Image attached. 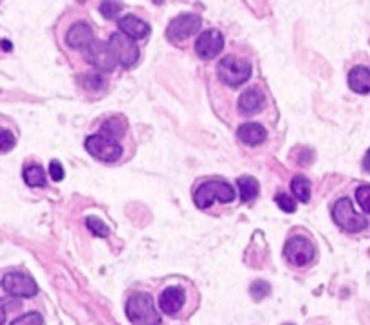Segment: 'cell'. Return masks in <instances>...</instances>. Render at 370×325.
Wrapping results in <instances>:
<instances>
[{
    "label": "cell",
    "mask_w": 370,
    "mask_h": 325,
    "mask_svg": "<svg viewBox=\"0 0 370 325\" xmlns=\"http://www.w3.org/2000/svg\"><path fill=\"white\" fill-rule=\"evenodd\" d=\"M251 62L247 58L235 53L226 54L217 65V74L220 78V81H223L224 85L232 87V89L244 85L251 78Z\"/></svg>",
    "instance_id": "cell-1"
},
{
    "label": "cell",
    "mask_w": 370,
    "mask_h": 325,
    "mask_svg": "<svg viewBox=\"0 0 370 325\" xmlns=\"http://www.w3.org/2000/svg\"><path fill=\"white\" fill-rule=\"evenodd\" d=\"M127 318L134 325H159L161 318L154 306V298L148 293H134L125 306Z\"/></svg>",
    "instance_id": "cell-2"
},
{
    "label": "cell",
    "mask_w": 370,
    "mask_h": 325,
    "mask_svg": "<svg viewBox=\"0 0 370 325\" xmlns=\"http://www.w3.org/2000/svg\"><path fill=\"white\" fill-rule=\"evenodd\" d=\"M194 201L195 206L201 210H208L215 201H218L220 205H229V202L235 201V190L229 187L228 182L218 181V179L205 181L194 191Z\"/></svg>",
    "instance_id": "cell-3"
},
{
    "label": "cell",
    "mask_w": 370,
    "mask_h": 325,
    "mask_svg": "<svg viewBox=\"0 0 370 325\" xmlns=\"http://www.w3.org/2000/svg\"><path fill=\"white\" fill-rule=\"evenodd\" d=\"M284 257L294 268H307L314 262V246L304 235H293L284 246Z\"/></svg>",
    "instance_id": "cell-4"
},
{
    "label": "cell",
    "mask_w": 370,
    "mask_h": 325,
    "mask_svg": "<svg viewBox=\"0 0 370 325\" xmlns=\"http://www.w3.org/2000/svg\"><path fill=\"white\" fill-rule=\"evenodd\" d=\"M87 152L101 162H116L123 156V145L103 134L89 136L85 139Z\"/></svg>",
    "instance_id": "cell-5"
},
{
    "label": "cell",
    "mask_w": 370,
    "mask_h": 325,
    "mask_svg": "<svg viewBox=\"0 0 370 325\" xmlns=\"http://www.w3.org/2000/svg\"><path fill=\"white\" fill-rule=\"evenodd\" d=\"M332 219L336 222L342 230L349 231V233H356V231L365 230L367 228V219L365 216H360L354 210V206L349 199H340L332 206Z\"/></svg>",
    "instance_id": "cell-6"
},
{
    "label": "cell",
    "mask_w": 370,
    "mask_h": 325,
    "mask_svg": "<svg viewBox=\"0 0 370 325\" xmlns=\"http://www.w3.org/2000/svg\"><path fill=\"white\" fill-rule=\"evenodd\" d=\"M83 56L90 65H94L101 72L114 71L118 65V60H116L112 49L109 48V43L101 42V40H94L92 43H89L83 49Z\"/></svg>",
    "instance_id": "cell-7"
},
{
    "label": "cell",
    "mask_w": 370,
    "mask_h": 325,
    "mask_svg": "<svg viewBox=\"0 0 370 325\" xmlns=\"http://www.w3.org/2000/svg\"><path fill=\"white\" fill-rule=\"evenodd\" d=\"M199 28H201L199 14H195V13L179 14L177 19H174L170 24H168L166 36H168V40L174 43L185 42V40H188L190 36H194Z\"/></svg>",
    "instance_id": "cell-8"
},
{
    "label": "cell",
    "mask_w": 370,
    "mask_h": 325,
    "mask_svg": "<svg viewBox=\"0 0 370 325\" xmlns=\"http://www.w3.org/2000/svg\"><path fill=\"white\" fill-rule=\"evenodd\" d=\"M2 287L6 291L10 293L11 297H22L29 298L34 297L39 293V286L34 282V278L28 273L13 271L8 273L4 278H2Z\"/></svg>",
    "instance_id": "cell-9"
},
{
    "label": "cell",
    "mask_w": 370,
    "mask_h": 325,
    "mask_svg": "<svg viewBox=\"0 0 370 325\" xmlns=\"http://www.w3.org/2000/svg\"><path fill=\"white\" fill-rule=\"evenodd\" d=\"M109 48L112 49L116 60H118L123 67H132L134 63L139 60V48L138 43L130 40L128 36L121 33H114L110 36Z\"/></svg>",
    "instance_id": "cell-10"
},
{
    "label": "cell",
    "mask_w": 370,
    "mask_h": 325,
    "mask_svg": "<svg viewBox=\"0 0 370 325\" xmlns=\"http://www.w3.org/2000/svg\"><path fill=\"white\" fill-rule=\"evenodd\" d=\"M223 49L224 36L217 29H208L205 33H201V36L195 42V53L203 60H212V58L218 56Z\"/></svg>",
    "instance_id": "cell-11"
},
{
    "label": "cell",
    "mask_w": 370,
    "mask_h": 325,
    "mask_svg": "<svg viewBox=\"0 0 370 325\" xmlns=\"http://www.w3.org/2000/svg\"><path fill=\"white\" fill-rule=\"evenodd\" d=\"M186 302H188V293H186L185 287L181 286H172L166 287L165 291L161 293L159 297V307L161 311L168 316H179L183 313V309L186 307Z\"/></svg>",
    "instance_id": "cell-12"
},
{
    "label": "cell",
    "mask_w": 370,
    "mask_h": 325,
    "mask_svg": "<svg viewBox=\"0 0 370 325\" xmlns=\"http://www.w3.org/2000/svg\"><path fill=\"white\" fill-rule=\"evenodd\" d=\"M266 92L260 87H247L246 91L238 98V112L243 116H251L260 112L266 107Z\"/></svg>",
    "instance_id": "cell-13"
},
{
    "label": "cell",
    "mask_w": 370,
    "mask_h": 325,
    "mask_svg": "<svg viewBox=\"0 0 370 325\" xmlns=\"http://www.w3.org/2000/svg\"><path fill=\"white\" fill-rule=\"evenodd\" d=\"M92 42H94V31L87 22L72 24L65 34V43L71 49H81L83 51Z\"/></svg>",
    "instance_id": "cell-14"
},
{
    "label": "cell",
    "mask_w": 370,
    "mask_h": 325,
    "mask_svg": "<svg viewBox=\"0 0 370 325\" xmlns=\"http://www.w3.org/2000/svg\"><path fill=\"white\" fill-rule=\"evenodd\" d=\"M118 28L119 33L128 36V39L134 40V42L145 39V36L150 33V25H148L147 22H143L141 19H138V17H134V14H127L123 19H119Z\"/></svg>",
    "instance_id": "cell-15"
},
{
    "label": "cell",
    "mask_w": 370,
    "mask_h": 325,
    "mask_svg": "<svg viewBox=\"0 0 370 325\" xmlns=\"http://www.w3.org/2000/svg\"><path fill=\"white\" fill-rule=\"evenodd\" d=\"M238 139L247 147H256L267 139V130L258 123H244L238 127Z\"/></svg>",
    "instance_id": "cell-16"
},
{
    "label": "cell",
    "mask_w": 370,
    "mask_h": 325,
    "mask_svg": "<svg viewBox=\"0 0 370 325\" xmlns=\"http://www.w3.org/2000/svg\"><path fill=\"white\" fill-rule=\"evenodd\" d=\"M349 87L358 94L370 92V72L365 65H356L349 72Z\"/></svg>",
    "instance_id": "cell-17"
},
{
    "label": "cell",
    "mask_w": 370,
    "mask_h": 325,
    "mask_svg": "<svg viewBox=\"0 0 370 325\" xmlns=\"http://www.w3.org/2000/svg\"><path fill=\"white\" fill-rule=\"evenodd\" d=\"M238 193H240V201L249 202L258 196V181L251 176H243L237 179Z\"/></svg>",
    "instance_id": "cell-18"
},
{
    "label": "cell",
    "mask_w": 370,
    "mask_h": 325,
    "mask_svg": "<svg viewBox=\"0 0 370 325\" xmlns=\"http://www.w3.org/2000/svg\"><path fill=\"white\" fill-rule=\"evenodd\" d=\"M125 129H127V121H125L123 118H118V116H116V118H110V120L105 121L100 134L119 141V138H123L125 136Z\"/></svg>",
    "instance_id": "cell-19"
},
{
    "label": "cell",
    "mask_w": 370,
    "mask_h": 325,
    "mask_svg": "<svg viewBox=\"0 0 370 325\" xmlns=\"http://www.w3.org/2000/svg\"><path fill=\"white\" fill-rule=\"evenodd\" d=\"M291 190H293L294 197L298 201L309 202V199H311V182L304 176L294 177L293 181H291Z\"/></svg>",
    "instance_id": "cell-20"
},
{
    "label": "cell",
    "mask_w": 370,
    "mask_h": 325,
    "mask_svg": "<svg viewBox=\"0 0 370 325\" xmlns=\"http://www.w3.org/2000/svg\"><path fill=\"white\" fill-rule=\"evenodd\" d=\"M24 181H25V185L31 188L45 187V174H43L42 167H39V165H31V167L25 168Z\"/></svg>",
    "instance_id": "cell-21"
},
{
    "label": "cell",
    "mask_w": 370,
    "mask_h": 325,
    "mask_svg": "<svg viewBox=\"0 0 370 325\" xmlns=\"http://www.w3.org/2000/svg\"><path fill=\"white\" fill-rule=\"evenodd\" d=\"M87 228L94 235H98V237H107L109 235L107 224L101 219H98V217H87Z\"/></svg>",
    "instance_id": "cell-22"
},
{
    "label": "cell",
    "mask_w": 370,
    "mask_h": 325,
    "mask_svg": "<svg viewBox=\"0 0 370 325\" xmlns=\"http://www.w3.org/2000/svg\"><path fill=\"white\" fill-rule=\"evenodd\" d=\"M14 147V136L11 134V130L0 129V152H10Z\"/></svg>",
    "instance_id": "cell-23"
},
{
    "label": "cell",
    "mask_w": 370,
    "mask_h": 325,
    "mask_svg": "<svg viewBox=\"0 0 370 325\" xmlns=\"http://www.w3.org/2000/svg\"><path fill=\"white\" fill-rule=\"evenodd\" d=\"M121 10H123V4H119V2H103L100 6V11L105 19H114Z\"/></svg>",
    "instance_id": "cell-24"
},
{
    "label": "cell",
    "mask_w": 370,
    "mask_h": 325,
    "mask_svg": "<svg viewBox=\"0 0 370 325\" xmlns=\"http://www.w3.org/2000/svg\"><path fill=\"white\" fill-rule=\"evenodd\" d=\"M10 325H42V315H39V313H28V315L20 316V318L11 322Z\"/></svg>",
    "instance_id": "cell-25"
},
{
    "label": "cell",
    "mask_w": 370,
    "mask_h": 325,
    "mask_svg": "<svg viewBox=\"0 0 370 325\" xmlns=\"http://www.w3.org/2000/svg\"><path fill=\"white\" fill-rule=\"evenodd\" d=\"M275 201L276 205H278V208L287 211V213H293V211L296 210V202H294L289 196H285V193H278V196L275 197Z\"/></svg>",
    "instance_id": "cell-26"
},
{
    "label": "cell",
    "mask_w": 370,
    "mask_h": 325,
    "mask_svg": "<svg viewBox=\"0 0 370 325\" xmlns=\"http://www.w3.org/2000/svg\"><path fill=\"white\" fill-rule=\"evenodd\" d=\"M251 293H253V297L256 298V300H262L264 297H267L271 293V287L269 284L266 282H262V280H258V282H255L251 286Z\"/></svg>",
    "instance_id": "cell-27"
},
{
    "label": "cell",
    "mask_w": 370,
    "mask_h": 325,
    "mask_svg": "<svg viewBox=\"0 0 370 325\" xmlns=\"http://www.w3.org/2000/svg\"><path fill=\"white\" fill-rule=\"evenodd\" d=\"M81 83L87 87V89H98L100 85H105V81L101 80L100 74H85V76L81 78Z\"/></svg>",
    "instance_id": "cell-28"
},
{
    "label": "cell",
    "mask_w": 370,
    "mask_h": 325,
    "mask_svg": "<svg viewBox=\"0 0 370 325\" xmlns=\"http://www.w3.org/2000/svg\"><path fill=\"white\" fill-rule=\"evenodd\" d=\"M356 199L358 202H360L361 210L365 211L367 216V213H369V187H367V185H363V187L356 191Z\"/></svg>",
    "instance_id": "cell-29"
},
{
    "label": "cell",
    "mask_w": 370,
    "mask_h": 325,
    "mask_svg": "<svg viewBox=\"0 0 370 325\" xmlns=\"http://www.w3.org/2000/svg\"><path fill=\"white\" fill-rule=\"evenodd\" d=\"M49 174H51L52 181H62L63 179V168L62 165H60V161H51V165H49Z\"/></svg>",
    "instance_id": "cell-30"
},
{
    "label": "cell",
    "mask_w": 370,
    "mask_h": 325,
    "mask_svg": "<svg viewBox=\"0 0 370 325\" xmlns=\"http://www.w3.org/2000/svg\"><path fill=\"white\" fill-rule=\"evenodd\" d=\"M14 300H0V325H4L6 324V318H8V307L13 304Z\"/></svg>",
    "instance_id": "cell-31"
}]
</instances>
